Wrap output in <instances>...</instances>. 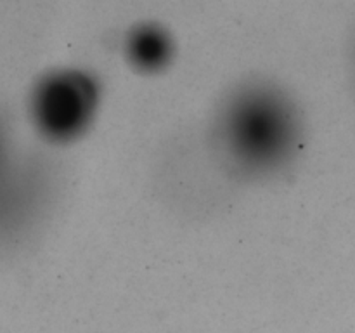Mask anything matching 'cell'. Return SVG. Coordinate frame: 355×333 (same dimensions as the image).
<instances>
[{"mask_svg":"<svg viewBox=\"0 0 355 333\" xmlns=\"http://www.w3.org/2000/svg\"><path fill=\"white\" fill-rule=\"evenodd\" d=\"M217 139L238 173L272 176L298 155L300 114L293 101L272 83H246L222 104Z\"/></svg>","mask_w":355,"mask_h":333,"instance_id":"cell-1","label":"cell"},{"mask_svg":"<svg viewBox=\"0 0 355 333\" xmlns=\"http://www.w3.org/2000/svg\"><path fill=\"white\" fill-rule=\"evenodd\" d=\"M99 99L96 80L80 69H62L37 85L31 110L37 127L52 141H69L92 121Z\"/></svg>","mask_w":355,"mask_h":333,"instance_id":"cell-2","label":"cell"},{"mask_svg":"<svg viewBox=\"0 0 355 333\" xmlns=\"http://www.w3.org/2000/svg\"><path fill=\"white\" fill-rule=\"evenodd\" d=\"M6 135L0 125V221L7 217H16L35 191V177L24 172H10L7 170Z\"/></svg>","mask_w":355,"mask_h":333,"instance_id":"cell-3","label":"cell"},{"mask_svg":"<svg viewBox=\"0 0 355 333\" xmlns=\"http://www.w3.org/2000/svg\"><path fill=\"white\" fill-rule=\"evenodd\" d=\"M128 56L139 68L156 69L163 66L170 56V42L165 31L153 26L137 28L128 38Z\"/></svg>","mask_w":355,"mask_h":333,"instance_id":"cell-4","label":"cell"}]
</instances>
